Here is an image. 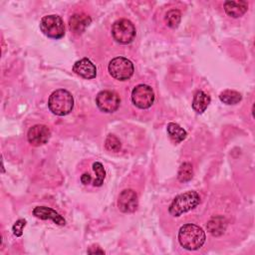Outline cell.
Returning a JSON list of instances; mask_svg holds the SVG:
<instances>
[{"label": "cell", "mask_w": 255, "mask_h": 255, "mask_svg": "<svg viewBox=\"0 0 255 255\" xmlns=\"http://www.w3.org/2000/svg\"><path fill=\"white\" fill-rule=\"evenodd\" d=\"M205 232L198 225L187 223L180 227L178 231L179 244L187 250H197L204 244Z\"/></svg>", "instance_id": "6da1fadb"}, {"label": "cell", "mask_w": 255, "mask_h": 255, "mask_svg": "<svg viewBox=\"0 0 255 255\" xmlns=\"http://www.w3.org/2000/svg\"><path fill=\"white\" fill-rule=\"evenodd\" d=\"M48 107L54 115L66 116L70 114L74 108V98L67 90H56L49 97Z\"/></svg>", "instance_id": "7a4b0ae2"}, {"label": "cell", "mask_w": 255, "mask_h": 255, "mask_svg": "<svg viewBox=\"0 0 255 255\" xmlns=\"http://www.w3.org/2000/svg\"><path fill=\"white\" fill-rule=\"evenodd\" d=\"M199 202L200 196L196 191H186L174 197L168 207V211L172 216L177 217L196 207Z\"/></svg>", "instance_id": "3957f363"}, {"label": "cell", "mask_w": 255, "mask_h": 255, "mask_svg": "<svg viewBox=\"0 0 255 255\" xmlns=\"http://www.w3.org/2000/svg\"><path fill=\"white\" fill-rule=\"evenodd\" d=\"M109 73L119 81H127L133 75V64L125 57H116L109 63Z\"/></svg>", "instance_id": "277c9868"}, {"label": "cell", "mask_w": 255, "mask_h": 255, "mask_svg": "<svg viewBox=\"0 0 255 255\" xmlns=\"http://www.w3.org/2000/svg\"><path fill=\"white\" fill-rule=\"evenodd\" d=\"M113 38L120 44H129L135 37V28L128 19H120L112 26Z\"/></svg>", "instance_id": "5b68a950"}, {"label": "cell", "mask_w": 255, "mask_h": 255, "mask_svg": "<svg viewBox=\"0 0 255 255\" xmlns=\"http://www.w3.org/2000/svg\"><path fill=\"white\" fill-rule=\"evenodd\" d=\"M40 29L44 35L52 39H60L65 35V25L58 15H47L41 19Z\"/></svg>", "instance_id": "8992f818"}, {"label": "cell", "mask_w": 255, "mask_h": 255, "mask_svg": "<svg viewBox=\"0 0 255 255\" xmlns=\"http://www.w3.org/2000/svg\"><path fill=\"white\" fill-rule=\"evenodd\" d=\"M131 102L138 109H148L154 102V93L147 85H137L131 92Z\"/></svg>", "instance_id": "52a82bcc"}, {"label": "cell", "mask_w": 255, "mask_h": 255, "mask_svg": "<svg viewBox=\"0 0 255 255\" xmlns=\"http://www.w3.org/2000/svg\"><path fill=\"white\" fill-rule=\"evenodd\" d=\"M96 104L98 108L104 113L116 112L121 104L119 95L114 91H101L96 97Z\"/></svg>", "instance_id": "ba28073f"}, {"label": "cell", "mask_w": 255, "mask_h": 255, "mask_svg": "<svg viewBox=\"0 0 255 255\" xmlns=\"http://www.w3.org/2000/svg\"><path fill=\"white\" fill-rule=\"evenodd\" d=\"M51 136L50 128L45 125H35L31 127L27 133L28 141L34 146L45 144Z\"/></svg>", "instance_id": "9c48e42d"}, {"label": "cell", "mask_w": 255, "mask_h": 255, "mask_svg": "<svg viewBox=\"0 0 255 255\" xmlns=\"http://www.w3.org/2000/svg\"><path fill=\"white\" fill-rule=\"evenodd\" d=\"M137 195L132 189H125L120 193L118 199V207L122 212H134L137 208Z\"/></svg>", "instance_id": "30bf717a"}, {"label": "cell", "mask_w": 255, "mask_h": 255, "mask_svg": "<svg viewBox=\"0 0 255 255\" xmlns=\"http://www.w3.org/2000/svg\"><path fill=\"white\" fill-rule=\"evenodd\" d=\"M33 214H34V216H36L37 218L42 219V220L51 219L56 224H58L60 226H63L66 224L65 218L60 213H58L56 210L52 209L51 207L37 206L33 209Z\"/></svg>", "instance_id": "8fae6325"}, {"label": "cell", "mask_w": 255, "mask_h": 255, "mask_svg": "<svg viewBox=\"0 0 255 255\" xmlns=\"http://www.w3.org/2000/svg\"><path fill=\"white\" fill-rule=\"evenodd\" d=\"M73 72L85 79H94L97 76V68L88 58L77 61L73 66Z\"/></svg>", "instance_id": "7c38bea8"}, {"label": "cell", "mask_w": 255, "mask_h": 255, "mask_svg": "<svg viewBox=\"0 0 255 255\" xmlns=\"http://www.w3.org/2000/svg\"><path fill=\"white\" fill-rule=\"evenodd\" d=\"M91 22L92 19L89 15L84 13H77L71 16L69 20V26L75 34H81L86 30V28L91 24Z\"/></svg>", "instance_id": "4fadbf2b"}, {"label": "cell", "mask_w": 255, "mask_h": 255, "mask_svg": "<svg viewBox=\"0 0 255 255\" xmlns=\"http://www.w3.org/2000/svg\"><path fill=\"white\" fill-rule=\"evenodd\" d=\"M224 10L228 16L238 18L248 10V3L246 1H226L224 3Z\"/></svg>", "instance_id": "5bb4252c"}, {"label": "cell", "mask_w": 255, "mask_h": 255, "mask_svg": "<svg viewBox=\"0 0 255 255\" xmlns=\"http://www.w3.org/2000/svg\"><path fill=\"white\" fill-rule=\"evenodd\" d=\"M227 227V221L223 216L217 215L212 217L206 224L207 231L213 236H220L222 235Z\"/></svg>", "instance_id": "9a60e30c"}, {"label": "cell", "mask_w": 255, "mask_h": 255, "mask_svg": "<svg viewBox=\"0 0 255 255\" xmlns=\"http://www.w3.org/2000/svg\"><path fill=\"white\" fill-rule=\"evenodd\" d=\"M210 104V97L203 91H197L193 97L192 109L197 114H202L205 112Z\"/></svg>", "instance_id": "2e32d148"}, {"label": "cell", "mask_w": 255, "mask_h": 255, "mask_svg": "<svg viewBox=\"0 0 255 255\" xmlns=\"http://www.w3.org/2000/svg\"><path fill=\"white\" fill-rule=\"evenodd\" d=\"M166 130H167V133H168L170 139L175 143L182 141L183 139H185V137L187 135V132L185 131V129H183L179 125H177L175 123H169L167 125Z\"/></svg>", "instance_id": "e0dca14e"}, {"label": "cell", "mask_w": 255, "mask_h": 255, "mask_svg": "<svg viewBox=\"0 0 255 255\" xmlns=\"http://www.w3.org/2000/svg\"><path fill=\"white\" fill-rule=\"evenodd\" d=\"M219 99L226 105H235L242 100V96L239 92L233 90H225L220 93Z\"/></svg>", "instance_id": "ac0fdd59"}, {"label": "cell", "mask_w": 255, "mask_h": 255, "mask_svg": "<svg viewBox=\"0 0 255 255\" xmlns=\"http://www.w3.org/2000/svg\"><path fill=\"white\" fill-rule=\"evenodd\" d=\"M164 20L168 27H170L172 29L177 28L180 23V20H181V13L177 9H171L165 14Z\"/></svg>", "instance_id": "d6986e66"}, {"label": "cell", "mask_w": 255, "mask_h": 255, "mask_svg": "<svg viewBox=\"0 0 255 255\" xmlns=\"http://www.w3.org/2000/svg\"><path fill=\"white\" fill-rule=\"evenodd\" d=\"M192 175H193L192 165L189 162H183L178 169V173H177L178 180L181 182L189 181L192 178Z\"/></svg>", "instance_id": "ffe728a7"}, {"label": "cell", "mask_w": 255, "mask_h": 255, "mask_svg": "<svg viewBox=\"0 0 255 255\" xmlns=\"http://www.w3.org/2000/svg\"><path fill=\"white\" fill-rule=\"evenodd\" d=\"M93 169L96 173V179L94 180L93 185L94 186H102L104 183V179L106 177V171L103 166V164L99 161H96L93 163Z\"/></svg>", "instance_id": "44dd1931"}, {"label": "cell", "mask_w": 255, "mask_h": 255, "mask_svg": "<svg viewBox=\"0 0 255 255\" xmlns=\"http://www.w3.org/2000/svg\"><path fill=\"white\" fill-rule=\"evenodd\" d=\"M121 141L120 139L114 135V134H108L106 141H105V147L110 151H119L121 149Z\"/></svg>", "instance_id": "7402d4cb"}, {"label": "cell", "mask_w": 255, "mask_h": 255, "mask_svg": "<svg viewBox=\"0 0 255 255\" xmlns=\"http://www.w3.org/2000/svg\"><path fill=\"white\" fill-rule=\"evenodd\" d=\"M27 221L25 219H18L12 226V231L15 236L20 237L23 234V228L25 227Z\"/></svg>", "instance_id": "603a6c76"}, {"label": "cell", "mask_w": 255, "mask_h": 255, "mask_svg": "<svg viewBox=\"0 0 255 255\" xmlns=\"http://www.w3.org/2000/svg\"><path fill=\"white\" fill-rule=\"evenodd\" d=\"M92 180V176L89 174V173H84L82 176H81V181L83 184H89Z\"/></svg>", "instance_id": "cb8c5ba5"}, {"label": "cell", "mask_w": 255, "mask_h": 255, "mask_svg": "<svg viewBox=\"0 0 255 255\" xmlns=\"http://www.w3.org/2000/svg\"><path fill=\"white\" fill-rule=\"evenodd\" d=\"M93 248H94V250H93L92 248H90V249H88L87 252H88V253H92V254H93V253H101V254H104V253H105V251L102 250L100 247H96V248L93 247Z\"/></svg>", "instance_id": "d4e9b609"}]
</instances>
